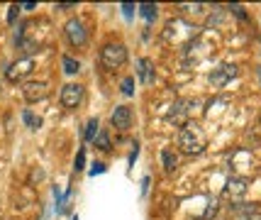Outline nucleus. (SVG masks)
<instances>
[{"instance_id": "dca6fc26", "label": "nucleus", "mask_w": 261, "mask_h": 220, "mask_svg": "<svg viewBox=\"0 0 261 220\" xmlns=\"http://www.w3.org/2000/svg\"><path fill=\"white\" fill-rule=\"evenodd\" d=\"M61 64H64V71H66V74H79L81 71V64L73 57H68V54L61 59Z\"/></svg>"}, {"instance_id": "bb28decb", "label": "nucleus", "mask_w": 261, "mask_h": 220, "mask_svg": "<svg viewBox=\"0 0 261 220\" xmlns=\"http://www.w3.org/2000/svg\"><path fill=\"white\" fill-rule=\"evenodd\" d=\"M242 220H261V213H254V210H251L249 215H244Z\"/></svg>"}, {"instance_id": "a878e982", "label": "nucleus", "mask_w": 261, "mask_h": 220, "mask_svg": "<svg viewBox=\"0 0 261 220\" xmlns=\"http://www.w3.org/2000/svg\"><path fill=\"white\" fill-rule=\"evenodd\" d=\"M83 162H86V154H83V152H79V157H76V172H79V169H83Z\"/></svg>"}, {"instance_id": "f257e3e1", "label": "nucleus", "mask_w": 261, "mask_h": 220, "mask_svg": "<svg viewBox=\"0 0 261 220\" xmlns=\"http://www.w3.org/2000/svg\"><path fill=\"white\" fill-rule=\"evenodd\" d=\"M178 147L186 154H200L205 150V137L198 130V125H191V123L183 125L181 132H178Z\"/></svg>"}, {"instance_id": "ddd939ff", "label": "nucleus", "mask_w": 261, "mask_h": 220, "mask_svg": "<svg viewBox=\"0 0 261 220\" xmlns=\"http://www.w3.org/2000/svg\"><path fill=\"white\" fill-rule=\"evenodd\" d=\"M100 123H98V117H91L88 120V125H86V132H83V137H86V142H93V139L98 137V132H100Z\"/></svg>"}, {"instance_id": "1a4fd4ad", "label": "nucleus", "mask_w": 261, "mask_h": 220, "mask_svg": "<svg viewBox=\"0 0 261 220\" xmlns=\"http://www.w3.org/2000/svg\"><path fill=\"white\" fill-rule=\"evenodd\" d=\"M247 191H249V181H247V179L234 176V179H229V181H227V193L232 196V201L244 198V196H247Z\"/></svg>"}, {"instance_id": "9d476101", "label": "nucleus", "mask_w": 261, "mask_h": 220, "mask_svg": "<svg viewBox=\"0 0 261 220\" xmlns=\"http://www.w3.org/2000/svg\"><path fill=\"white\" fill-rule=\"evenodd\" d=\"M137 74H139V81L151 86L154 79H156V69H154V64L149 61V59H139L137 61Z\"/></svg>"}, {"instance_id": "f03ea898", "label": "nucleus", "mask_w": 261, "mask_h": 220, "mask_svg": "<svg viewBox=\"0 0 261 220\" xmlns=\"http://www.w3.org/2000/svg\"><path fill=\"white\" fill-rule=\"evenodd\" d=\"M127 61V46L125 44H105L100 52V64L105 69H117Z\"/></svg>"}, {"instance_id": "b1692460", "label": "nucleus", "mask_w": 261, "mask_h": 220, "mask_svg": "<svg viewBox=\"0 0 261 220\" xmlns=\"http://www.w3.org/2000/svg\"><path fill=\"white\" fill-rule=\"evenodd\" d=\"M20 46H22L24 54H34V52H37V46H34L32 42H20Z\"/></svg>"}, {"instance_id": "412c9836", "label": "nucleus", "mask_w": 261, "mask_h": 220, "mask_svg": "<svg viewBox=\"0 0 261 220\" xmlns=\"http://www.w3.org/2000/svg\"><path fill=\"white\" fill-rule=\"evenodd\" d=\"M229 10L234 12L237 17H242V20H247V12H244V8H242V5H229Z\"/></svg>"}, {"instance_id": "f8f14e48", "label": "nucleus", "mask_w": 261, "mask_h": 220, "mask_svg": "<svg viewBox=\"0 0 261 220\" xmlns=\"http://www.w3.org/2000/svg\"><path fill=\"white\" fill-rule=\"evenodd\" d=\"M161 162H164V169H166V172H176V166H178V159H176V154L171 150L161 152Z\"/></svg>"}, {"instance_id": "f3484780", "label": "nucleus", "mask_w": 261, "mask_h": 220, "mask_svg": "<svg viewBox=\"0 0 261 220\" xmlns=\"http://www.w3.org/2000/svg\"><path fill=\"white\" fill-rule=\"evenodd\" d=\"M93 142H95V147L102 150V152L110 150V137H108V132H105V130H100V132H98V137L93 139Z\"/></svg>"}, {"instance_id": "aec40b11", "label": "nucleus", "mask_w": 261, "mask_h": 220, "mask_svg": "<svg viewBox=\"0 0 261 220\" xmlns=\"http://www.w3.org/2000/svg\"><path fill=\"white\" fill-rule=\"evenodd\" d=\"M181 10H188V12H203L205 5L203 3H198V5H181Z\"/></svg>"}, {"instance_id": "20e7f679", "label": "nucleus", "mask_w": 261, "mask_h": 220, "mask_svg": "<svg viewBox=\"0 0 261 220\" xmlns=\"http://www.w3.org/2000/svg\"><path fill=\"white\" fill-rule=\"evenodd\" d=\"M64 32H66V37H68V42L73 46H83L86 42H88V32H86V27H83V22L81 20H68L66 22V27H64Z\"/></svg>"}, {"instance_id": "6e6552de", "label": "nucleus", "mask_w": 261, "mask_h": 220, "mask_svg": "<svg viewBox=\"0 0 261 220\" xmlns=\"http://www.w3.org/2000/svg\"><path fill=\"white\" fill-rule=\"evenodd\" d=\"M234 76H237V66H234V64H225V66H220V69H215L210 74V83H213L215 88H220V86H225V83H227L229 79H234Z\"/></svg>"}, {"instance_id": "0eeeda50", "label": "nucleus", "mask_w": 261, "mask_h": 220, "mask_svg": "<svg viewBox=\"0 0 261 220\" xmlns=\"http://www.w3.org/2000/svg\"><path fill=\"white\" fill-rule=\"evenodd\" d=\"M110 123H113V128H117V130H129L132 128V108L117 105L113 110V115H110Z\"/></svg>"}, {"instance_id": "c756f323", "label": "nucleus", "mask_w": 261, "mask_h": 220, "mask_svg": "<svg viewBox=\"0 0 261 220\" xmlns=\"http://www.w3.org/2000/svg\"><path fill=\"white\" fill-rule=\"evenodd\" d=\"M259 81H261V69H259Z\"/></svg>"}, {"instance_id": "c85d7f7f", "label": "nucleus", "mask_w": 261, "mask_h": 220, "mask_svg": "<svg viewBox=\"0 0 261 220\" xmlns=\"http://www.w3.org/2000/svg\"><path fill=\"white\" fill-rule=\"evenodd\" d=\"M100 172H105V164H95V169H93L91 174H100Z\"/></svg>"}, {"instance_id": "4468645a", "label": "nucleus", "mask_w": 261, "mask_h": 220, "mask_svg": "<svg viewBox=\"0 0 261 220\" xmlns=\"http://www.w3.org/2000/svg\"><path fill=\"white\" fill-rule=\"evenodd\" d=\"M22 120H24V125H27V128H32V130L42 128V117L34 115L32 110H22Z\"/></svg>"}, {"instance_id": "393cba45", "label": "nucleus", "mask_w": 261, "mask_h": 220, "mask_svg": "<svg viewBox=\"0 0 261 220\" xmlns=\"http://www.w3.org/2000/svg\"><path fill=\"white\" fill-rule=\"evenodd\" d=\"M122 12H125V17H132L135 15V5L132 3H122Z\"/></svg>"}, {"instance_id": "4be33fe9", "label": "nucleus", "mask_w": 261, "mask_h": 220, "mask_svg": "<svg viewBox=\"0 0 261 220\" xmlns=\"http://www.w3.org/2000/svg\"><path fill=\"white\" fill-rule=\"evenodd\" d=\"M17 12H20V5H10V12H8V22H15V20H17Z\"/></svg>"}, {"instance_id": "6ab92c4d", "label": "nucleus", "mask_w": 261, "mask_h": 220, "mask_svg": "<svg viewBox=\"0 0 261 220\" xmlns=\"http://www.w3.org/2000/svg\"><path fill=\"white\" fill-rule=\"evenodd\" d=\"M215 213H217V201H210V203H207V208H205V213H203V218L210 220Z\"/></svg>"}, {"instance_id": "7ed1b4c3", "label": "nucleus", "mask_w": 261, "mask_h": 220, "mask_svg": "<svg viewBox=\"0 0 261 220\" xmlns=\"http://www.w3.org/2000/svg\"><path fill=\"white\" fill-rule=\"evenodd\" d=\"M32 69H34V61L30 57H22V59H17L10 69L5 71V79H8V81H12V83H17L20 79L30 76V74H32Z\"/></svg>"}, {"instance_id": "a211bd4d", "label": "nucleus", "mask_w": 261, "mask_h": 220, "mask_svg": "<svg viewBox=\"0 0 261 220\" xmlns=\"http://www.w3.org/2000/svg\"><path fill=\"white\" fill-rule=\"evenodd\" d=\"M122 93H125V95H132V93H135V79H132V76H127L125 81H122Z\"/></svg>"}, {"instance_id": "9b49d317", "label": "nucleus", "mask_w": 261, "mask_h": 220, "mask_svg": "<svg viewBox=\"0 0 261 220\" xmlns=\"http://www.w3.org/2000/svg\"><path fill=\"white\" fill-rule=\"evenodd\" d=\"M186 105H188V101H178V103L171 108V113L166 115V120H169V123H176V125H186V117L191 113V108H186Z\"/></svg>"}, {"instance_id": "39448f33", "label": "nucleus", "mask_w": 261, "mask_h": 220, "mask_svg": "<svg viewBox=\"0 0 261 220\" xmlns=\"http://www.w3.org/2000/svg\"><path fill=\"white\" fill-rule=\"evenodd\" d=\"M22 95L27 103H39L49 95V86L44 81H27L22 86Z\"/></svg>"}, {"instance_id": "5701e85b", "label": "nucleus", "mask_w": 261, "mask_h": 220, "mask_svg": "<svg viewBox=\"0 0 261 220\" xmlns=\"http://www.w3.org/2000/svg\"><path fill=\"white\" fill-rule=\"evenodd\" d=\"M222 22V12L217 10L215 15H210V20H207V27H213V25H220Z\"/></svg>"}, {"instance_id": "2eb2a0df", "label": "nucleus", "mask_w": 261, "mask_h": 220, "mask_svg": "<svg viewBox=\"0 0 261 220\" xmlns=\"http://www.w3.org/2000/svg\"><path fill=\"white\" fill-rule=\"evenodd\" d=\"M139 12H142L149 22H151V20H156V12H159V8H156L154 3H142V5H139Z\"/></svg>"}, {"instance_id": "423d86ee", "label": "nucleus", "mask_w": 261, "mask_h": 220, "mask_svg": "<svg viewBox=\"0 0 261 220\" xmlns=\"http://www.w3.org/2000/svg\"><path fill=\"white\" fill-rule=\"evenodd\" d=\"M81 98H83V86H79V83H68L61 88V105L64 108H79Z\"/></svg>"}, {"instance_id": "cd10ccee", "label": "nucleus", "mask_w": 261, "mask_h": 220, "mask_svg": "<svg viewBox=\"0 0 261 220\" xmlns=\"http://www.w3.org/2000/svg\"><path fill=\"white\" fill-rule=\"evenodd\" d=\"M59 10H68V8H76V3H59Z\"/></svg>"}]
</instances>
